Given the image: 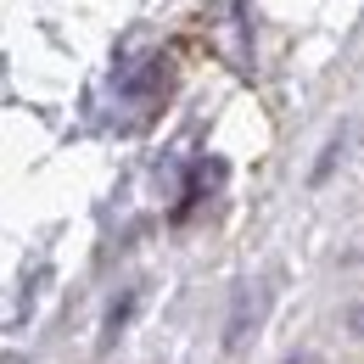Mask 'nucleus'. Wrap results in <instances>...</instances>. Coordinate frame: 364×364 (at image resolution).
Listing matches in <instances>:
<instances>
[{"label": "nucleus", "instance_id": "f03ea898", "mask_svg": "<svg viewBox=\"0 0 364 364\" xmlns=\"http://www.w3.org/2000/svg\"><path fill=\"white\" fill-rule=\"evenodd\" d=\"M291 364H309V359H291Z\"/></svg>", "mask_w": 364, "mask_h": 364}, {"label": "nucleus", "instance_id": "f257e3e1", "mask_svg": "<svg viewBox=\"0 0 364 364\" xmlns=\"http://www.w3.org/2000/svg\"><path fill=\"white\" fill-rule=\"evenodd\" d=\"M353 331H364V309H353Z\"/></svg>", "mask_w": 364, "mask_h": 364}]
</instances>
